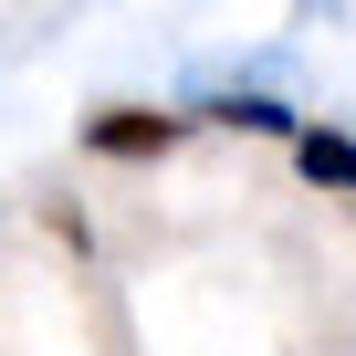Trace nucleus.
<instances>
[{"mask_svg": "<svg viewBox=\"0 0 356 356\" xmlns=\"http://www.w3.org/2000/svg\"><path fill=\"white\" fill-rule=\"evenodd\" d=\"M178 136H189V115H157V105H105V115H84V147H95V157H168Z\"/></svg>", "mask_w": 356, "mask_h": 356, "instance_id": "nucleus-1", "label": "nucleus"}, {"mask_svg": "<svg viewBox=\"0 0 356 356\" xmlns=\"http://www.w3.org/2000/svg\"><path fill=\"white\" fill-rule=\"evenodd\" d=\"M293 168L314 178V189H346V200H356V136H335V126H293Z\"/></svg>", "mask_w": 356, "mask_h": 356, "instance_id": "nucleus-2", "label": "nucleus"}, {"mask_svg": "<svg viewBox=\"0 0 356 356\" xmlns=\"http://www.w3.org/2000/svg\"><path fill=\"white\" fill-rule=\"evenodd\" d=\"M210 126H252V136H293L304 115L273 105V95H210Z\"/></svg>", "mask_w": 356, "mask_h": 356, "instance_id": "nucleus-3", "label": "nucleus"}]
</instances>
